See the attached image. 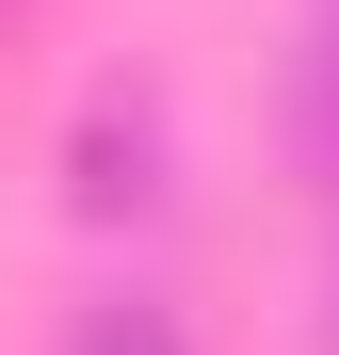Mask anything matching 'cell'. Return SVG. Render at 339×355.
I'll list each match as a JSON object with an SVG mask.
<instances>
[{"mask_svg": "<svg viewBox=\"0 0 339 355\" xmlns=\"http://www.w3.org/2000/svg\"><path fill=\"white\" fill-rule=\"evenodd\" d=\"M65 355H178V323H162V307H97Z\"/></svg>", "mask_w": 339, "mask_h": 355, "instance_id": "6da1fadb", "label": "cell"}, {"mask_svg": "<svg viewBox=\"0 0 339 355\" xmlns=\"http://www.w3.org/2000/svg\"><path fill=\"white\" fill-rule=\"evenodd\" d=\"M307 162L339 178V17H323V49H307Z\"/></svg>", "mask_w": 339, "mask_h": 355, "instance_id": "7a4b0ae2", "label": "cell"}]
</instances>
